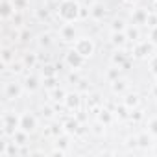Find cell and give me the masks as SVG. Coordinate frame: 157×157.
Returning <instances> with one entry per match:
<instances>
[{
    "mask_svg": "<svg viewBox=\"0 0 157 157\" xmlns=\"http://www.w3.org/2000/svg\"><path fill=\"white\" fill-rule=\"evenodd\" d=\"M57 13L63 22H74L82 13V8L76 0H61V4L57 6Z\"/></svg>",
    "mask_w": 157,
    "mask_h": 157,
    "instance_id": "obj_1",
    "label": "cell"
},
{
    "mask_svg": "<svg viewBox=\"0 0 157 157\" xmlns=\"http://www.w3.org/2000/svg\"><path fill=\"white\" fill-rule=\"evenodd\" d=\"M19 128H21V117H15L11 113L2 115V131H4V135H13Z\"/></svg>",
    "mask_w": 157,
    "mask_h": 157,
    "instance_id": "obj_2",
    "label": "cell"
},
{
    "mask_svg": "<svg viewBox=\"0 0 157 157\" xmlns=\"http://www.w3.org/2000/svg\"><path fill=\"white\" fill-rule=\"evenodd\" d=\"M74 50L80 52V54L87 59V57H91V56L94 54V43H93L89 37H80V39L74 41Z\"/></svg>",
    "mask_w": 157,
    "mask_h": 157,
    "instance_id": "obj_3",
    "label": "cell"
},
{
    "mask_svg": "<svg viewBox=\"0 0 157 157\" xmlns=\"http://www.w3.org/2000/svg\"><path fill=\"white\" fill-rule=\"evenodd\" d=\"M21 93H22V89H21V85L15 83V82H8V83L4 85V98H6V100H17V98L21 96Z\"/></svg>",
    "mask_w": 157,
    "mask_h": 157,
    "instance_id": "obj_4",
    "label": "cell"
},
{
    "mask_svg": "<svg viewBox=\"0 0 157 157\" xmlns=\"http://www.w3.org/2000/svg\"><path fill=\"white\" fill-rule=\"evenodd\" d=\"M21 129L28 131V133H33L37 129V118L30 113H24L21 115Z\"/></svg>",
    "mask_w": 157,
    "mask_h": 157,
    "instance_id": "obj_5",
    "label": "cell"
},
{
    "mask_svg": "<svg viewBox=\"0 0 157 157\" xmlns=\"http://www.w3.org/2000/svg\"><path fill=\"white\" fill-rule=\"evenodd\" d=\"M17 11V6L13 0H2V6H0V17L2 21H10Z\"/></svg>",
    "mask_w": 157,
    "mask_h": 157,
    "instance_id": "obj_6",
    "label": "cell"
},
{
    "mask_svg": "<svg viewBox=\"0 0 157 157\" xmlns=\"http://www.w3.org/2000/svg\"><path fill=\"white\" fill-rule=\"evenodd\" d=\"M83 61H85V57H83L80 52H76V50H70V52L67 54V65H68L70 68H82Z\"/></svg>",
    "mask_w": 157,
    "mask_h": 157,
    "instance_id": "obj_7",
    "label": "cell"
},
{
    "mask_svg": "<svg viewBox=\"0 0 157 157\" xmlns=\"http://www.w3.org/2000/svg\"><path fill=\"white\" fill-rule=\"evenodd\" d=\"M59 37H61V41H65V43L76 41V30H74V26H72L70 22H65V24L61 26V30H59Z\"/></svg>",
    "mask_w": 157,
    "mask_h": 157,
    "instance_id": "obj_8",
    "label": "cell"
},
{
    "mask_svg": "<svg viewBox=\"0 0 157 157\" xmlns=\"http://www.w3.org/2000/svg\"><path fill=\"white\" fill-rule=\"evenodd\" d=\"M104 15H105V8H104L100 2H94V4L91 6V10H89V17L94 19V21H102Z\"/></svg>",
    "mask_w": 157,
    "mask_h": 157,
    "instance_id": "obj_9",
    "label": "cell"
},
{
    "mask_svg": "<svg viewBox=\"0 0 157 157\" xmlns=\"http://www.w3.org/2000/svg\"><path fill=\"white\" fill-rule=\"evenodd\" d=\"M28 131H24V129H17L13 135H11V139H13V144H19V146H24V144H28Z\"/></svg>",
    "mask_w": 157,
    "mask_h": 157,
    "instance_id": "obj_10",
    "label": "cell"
},
{
    "mask_svg": "<svg viewBox=\"0 0 157 157\" xmlns=\"http://www.w3.org/2000/svg\"><path fill=\"white\" fill-rule=\"evenodd\" d=\"M148 11L146 10H137L133 15H131V19H133V24L135 26H139V24H146L148 22Z\"/></svg>",
    "mask_w": 157,
    "mask_h": 157,
    "instance_id": "obj_11",
    "label": "cell"
},
{
    "mask_svg": "<svg viewBox=\"0 0 157 157\" xmlns=\"http://www.w3.org/2000/svg\"><path fill=\"white\" fill-rule=\"evenodd\" d=\"M111 37H113V39H111V41H113V44H117V46H122V44L128 41V35H126L124 32H113V35H111Z\"/></svg>",
    "mask_w": 157,
    "mask_h": 157,
    "instance_id": "obj_12",
    "label": "cell"
},
{
    "mask_svg": "<svg viewBox=\"0 0 157 157\" xmlns=\"http://www.w3.org/2000/svg\"><path fill=\"white\" fill-rule=\"evenodd\" d=\"M24 87L28 89V91H35L37 87H39V80H37V76H28L26 78V82H24Z\"/></svg>",
    "mask_w": 157,
    "mask_h": 157,
    "instance_id": "obj_13",
    "label": "cell"
},
{
    "mask_svg": "<svg viewBox=\"0 0 157 157\" xmlns=\"http://www.w3.org/2000/svg\"><path fill=\"white\" fill-rule=\"evenodd\" d=\"M65 102H67L68 109H76L78 105H80V96H78V94H67Z\"/></svg>",
    "mask_w": 157,
    "mask_h": 157,
    "instance_id": "obj_14",
    "label": "cell"
},
{
    "mask_svg": "<svg viewBox=\"0 0 157 157\" xmlns=\"http://www.w3.org/2000/svg\"><path fill=\"white\" fill-rule=\"evenodd\" d=\"M128 89V82L126 80H115L113 82V91L115 93H124Z\"/></svg>",
    "mask_w": 157,
    "mask_h": 157,
    "instance_id": "obj_15",
    "label": "cell"
},
{
    "mask_svg": "<svg viewBox=\"0 0 157 157\" xmlns=\"http://www.w3.org/2000/svg\"><path fill=\"white\" fill-rule=\"evenodd\" d=\"M124 105H126V107H135V105H139V96H137V94H128L126 100H124Z\"/></svg>",
    "mask_w": 157,
    "mask_h": 157,
    "instance_id": "obj_16",
    "label": "cell"
},
{
    "mask_svg": "<svg viewBox=\"0 0 157 157\" xmlns=\"http://www.w3.org/2000/svg\"><path fill=\"white\" fill-rule=\"evenodd\" d=\"M148 131L157 137V117H153V118L148 120Z\"/></svg>",
    "mask_w": 157,
    "mask_h": 157,
    "instance_id": "obj_17",
    "label": "cell"
},
{
    "mask_svg": "<svg viewBox=\"0 0 157 157\" xmlns=\"http://www.w3.org/2000/svg\"><path fill=\"white\" fill-rule=\"evenodd\" d=\"M113 32H126V22L122 19H117L113 22Z\"/></svg>",
    "mask_w": 157,
    "mask_h": 157,
    "instance_id": "obj_18",
    "label": "cell"
},
{
    "mask_svg": "<svg viewBox=\"0 0 157 157\" xmlns=\"http://www.w3.org/2000/svg\"><path fill=\"white\" fill-rule=\"evenodd\" d=\"M135 52H137V56H140V57H142V56H146V54L150 52V46H148V43H144V44H139Z\"/></svg>",
    "mask_w": 157,
    "mask_h": 157,
    "instance_id": "obj_19",
    "label": "cell"
},
{
    "mask_svg": "<svg viewBox=\"0 0 157 157\" xmlns=\"http://www.w3.org/2000/svg\"><path fill=\"white\" fill-rule=\"evenodd\" d=\"M126 35H128V39H131V41H139V30H137V28H129Z\"/></svg>",
    "mask_w": 157,
    "mask_h": 157,
    "instance_id": "obj_20",
    "label": "cell"
},
{
    "mask_svg": "<svg viewBox=\"0 0 157 157\" xmlns=\"http://www.w3.org/2000/svg\"><path fill=\"white\" fill-rule=\"evenodd\" d=\"M11 59H13L11 52H10V50H4V54H2V63H4V65H11Z\"/></svg>",
    "mask_w": 157,
    "mask_h": 157,
    "instance_id": "obj_21",
    "label": "cell"
},
{
    "mask_svg": "<svg viewBox=\"0 0 157 157\" xmlns=\"http://www.w3.org/2000/svg\"><path fill=\"white\" fill-rule=\"evenodd\" d=\"M35 63H37V57H35L33 54H32V56H26V57H24V65H26V67H30V68H32V67H33Z\"/></svg>",
    "mask_w": 157,
    "mask_h": 157,
    "instance_id": "obj_22",
    "label": "cell"
},
{
    "mask_svg": "<svg viewBox=\"0 0 157 157\" xmlns=\"http://www.w3.org/2000/svg\"><path fill=\"white\" fill-rule=\"evenodd\" d=\"M100 122L109 124V122H111V113H109V111H100Z\"/></svg>",
    "mask_w": 157,
    "mask_h": 157,
    "instance_id": "obj_23",
    "label": "cell"
},
{
    "mask_svg": "<svg viewBox=\"0 0 157 157\" xmlns=\"http://www.w3.org/2000/svg\"><path fill=\"white\" fill-rule=\"evenodd\" d=\"M150 41L157 46V24H155V26H151V32H150Z\"/></svg>",
    "mask_w": 157,
    "mask_h": 157,
    "instance_id": "obj_24",
    "label": "cell"
},
{
    "mask_svg": "<svg viewBox=\"0 0 157 157\" xmlns=\"http://www.w3.org/2000/svg\"><path fill=\"white\" fill-rule=\"evenodd\" d=\"M57 146H61L63 150H67V148H68V139H67V137H61V139L57 137Z\"/></svg>",
    "mask_w": 157,
    "mask_h": 157,
    "instance_id": "obj_25",
    "label": "cell"
},
{
    "mask_svg": "<svg viewBox=\"0 0 157 157\" xmlns=\"http://www.w3.org/2000/svg\"><path fill=\"white\" fill-rule=\"evenodd\" d=\"M39 43H41L43 46H48V44H50V33H43V35H41V41H39Z\"/></svg>",
    "mask_w": 157,
    "mask_h": 157,
    "instance_id": "obj_26",
    "label": "cell"
},
{
    "mask_svg": "<svg viewBox=\"0 0 157 157\" xmlns=\"http://www.w3.org/2000/svg\"><path fill=\"white\" fill-rule=\"evenodd\" d=\"M137 140H139L140 146H148V144H150V137H148V135H140Z\"/></svg>",
    "mask_w": 157,
    "mask_h": 157,
    "instance_id": "obj_27",
    "label": "cell"
},
{
    "mask_svg": "<svg viewBox=\"0 0 157 157\" xmlns=\"http://www.w3.org/2000/svg\"><path fill=\"white\" fill-rule=\"evenodd\" d=\"M150 68H151L153 74H157V56H153V57L150 59Z\"/></svg>",
    "mask_w": 157,
    "mask_h": 157,
    "instance_id": "obj_28",
    "label": "cell"
},
{
    "mask_svg": "<svg viewBox=\"0 0 157 157\" xmlns=\"http://www.w3.org/2000/svg\"><path fill=\"white\" fill-rule=\"evenodd\" d=\"M43 83H44V87H50V89L56 87V80H54V78H44V82H43Z\"/></svg>",
    "mask_w": 157,
    "mask_h": 157,
    "instance_id": "obj_29",
    "label": "cell"
},
{
    "mask_svg": "<svg viewBox=\"0 0 157 157\" xmlns=\"http://www.w3.org/2000/svg\"><path fill=\"white\" fill-rule=\"evenodd\" d=\"M65 128H67V131H76L78 122H72V120H70V122H67V124H65Z\"/></svg>",
    "mask_w": 157,
    "mask_h": 157,
    "instance_id": "obj_30",
    "label": "cell"
},
{
    "mask_svg": "<svg viewBox=\"0 0 157 157\" xmlns=\"http://www.w3.org/2000/svg\"><path fill=\"white\" fill-rule=\"evenodd\" d=\"M54 96H56V100H65L63 96H67V94H65L63 91H56V93H54Z\"/></svg>",
    "mask_w": 157,
    "mask_h": 157,
    "instance_id": "obj_31",
    "label": "cell"
},
{
    "mask_svg": "<svg viewBox=\"0 0 157 157\" xmlns=\"http://www.w3.org/2000/svg\"><path fill=\"white\" fill-rule=\"evenodd\" d=\"M43 115H46V117H48V118H50V117H52V111H50V109H48V107H46V109H43Z\"/></svg>",
    "mask_w": 157,
    "mask_h": 157,
    "instance_id": "obj_32",
    "label": "cell"
},
{
    "mask_svg": "<svg viewBox=\"0 0 157 157\" xmlns=\"http://www.w3.org/2000/svg\"><path fill=\"white\" fill-rule=\"evenodd\" d=\"M124 2H128V4H133V2H137V0H124Z\"/></svg>",
    "mask_w": 157,
    "mask_h": 157,
    "instance_id": "obj_33",
    "label": "cell"
},
{
    "mask_svg": "<svg viewBox=\"0 0 157 157\" xmlns=\"http://www.w3.org/2000/svg\"><path fill=\"white\" fill-rule=\"evenodd\" d=\"M155 153H157V146H155Z\"/></svg>",
    "mask_w": 157,
    "mask_h": 157,
    "instance_id": "obj_34",
    "label": "cell"
}]
</instances>
